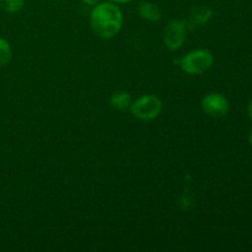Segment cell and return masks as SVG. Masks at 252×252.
<instances>
[{"mask_svg": "<svg viewBox=\"0 0 252 252\" xmlns=\"http://www.w3.org/2000/svg\"><path fill=\"white\" fill-rule=\"evenodd\" d=\"M93 31L101 38H113L123 24L122 11L112 2L97 4L90 14Z\"/></svg>", "mask_w": 252, "mask_h": 252, "instance_id": "1", "label": "cell"}, {"mask_svg": "<svg viewBox=\"0 0 252 252\" xmlns=\"http://www.w3.org/2000/svg\"><path fill=\"white\" fill-rule=\"evenodd\" d=\"M179 63L185 73L201 75L206 73L213 64V54L208 49H197V51L189 52L187 56L180 59Z\"/></svg>", "mask_w": 252, "mask_h": 252, "instance_id": "2", "label": "cell"}, {"mask_svg": "<svg viewBox=\"0 0 252 252\" xmlns=\"http://www.w3.org/2000/svg\"><path fill=\"white\" fill-rule=\"evenodd\" d=\"M162 110V102L160 98L153 95H144L138 98L130 105V111L133 116L139 120H153L158 117Z\"/></svg>", "mask_w": 252, "mask_h": 252, "instance_id": "3", "label": "cell"}, {"mask_svg": "<svg viewBox=\"0 0 252 252\" xmlns=\"http://www.w3.org/2000/svg\"><path fill=\"white\" fill-rule=\"evenodd\" d=\"M186 30L187 26L185 24V21H182V20H172L167 25L166 30H165V46L170 51H176V49H179L185 42V39H186Z\"/></svg>", "mask_w": 252, "mask_h": 252, "instance_id": "4", "label": "cell"}, {"mask_svg": "<svg viewBox=\"0 0 252 252\" xmlns=\"http://www.w3.org/2000/svg\"><path fill=\"white\" fill-rule=\"evenodd\" d=\"M202 108L208 116L214 118L224 117L229 112V101L226 100L225 96L221 94H208L206 97L202 100Z\"/></svg>", "mask_w": 252, "mask_h": 252, "instance_id": "5", "label": "cell"}, {"mask_svg": "<svg viewBox=\"0 0 252 252\" xmlns=\"http://www.w3.org/2000/svg\"><path fill=\"white\" fill-rule=\"evenodd\" d=\"M139 14L144 19L153 22L159 21L161 19V11H160V9L157 5L152 4V2H142L139 5Z\"/></svg>", "mask_w": 252, "mask_h": 252, "instance_id": "6", "label": "cell"}, {"mask_svg": "<svg viewBox=\"0 0 252 252\" xmlns=\"http://www.w3.org/2000/svg\"><path fill=\"white\" fill-rule=\"evenodd\" d=\"M111 105L121 111L129 108L130 105H132L129 94L126 93V91H116V93H113L112 97H111Z\"/></svg>", "mask_w": 252, "mask_h": 252, "instance_id": "7", "label": "cell"}, {"mask_svg": "<svg viewBox=\"0 0 252 252\" xmlns=\"http://www.w3.org/2000/svg\"><path fill=\"white\" fill-rule=\"evenodd\" d=\"M12 52L10 43L0 37V66H5L11 62Z\"/></svg>", "mask_w": 252, "mask_h": 252, "instance_id": "8", "label": "cell"}, {"mask_svg": "<svg viewBox=\"0 0 252 252\" xmlns=\"http://www.w3.org/2000/svg\"><path fill=\"white\" fill-rule=\"evenodd\" d=\"M25 0H0V6L4 11L14 14L24 7Z\"/></svg>", "mask_w": 252, "mask_h": 252, "instance_id": "9", "label": "cell"}, {"mask_svg": "<svg viewBox=\"0 0 252 252\" xmlns=\"http://www.w3.org/2000/svg\"><path fill=\"white\" fill-rule=\"evenodd\" d=\"M211 15H212L211 10L208 9L197 10V11L194 12V16H193L194 24H204V22L211 17Z\"/></svg>", "mask_w": 252, "mask_h": 252, "instance_id": "10", "label": "cell"}, {"mask_svg": "<svg viewBox=\"0 0 252 252\" xmlns=\"http://www.w3.org/2000/svg\"><path fill=\"white\" fill-rule=\"evenodd\" d=\"M85 4L88 5H91V6H94V5H97L98 2H100V0H83Z\"/></svg>", "mask_w": 252, "mask_h": 252, "instance_id": "11", "label": "cell"}, {"mask_svg": "<svg viewBox=\"0 0 252 252\" xmlns=\"http://www.w3.org/2000/svg\"><path fill=\"white\" fill-rule=\"evenodd\" d=\"M248 113H249V117L252 120V100L250 101V103H249L248 106Z\"/></svg>", "mask_w": 252, "mask_h": 252, "instance_id": "12", "label": "cell"}, {"mask_svg": "<svg viewBox=\"0 0 252 252\" xmlns=\"http://www.w3.org/2000/svg\"><path fill=\"white\" fill-rule=\"evenodd\" d=\"M110 1L116 2V4H126V2H129L132 0H110Z\"/></svg>", "mask_w": 252, "mask_h": 252, "instance_id": "13", "label": "cell"}, {"mask_svg": "<svg viewBox=\"0 0 252 252\" xmlns=\"http://www.w3.org/2000/svg\"><path fill=\"white\" fill-rule=\"evenodd\" d=\"M249 142H250V144L252 145V130L250 132V134H249Z\"/></svg>", "mask_w": 252, "mask_h": 252, "instance_id": "14", "label": "cell"}]
</instances>
